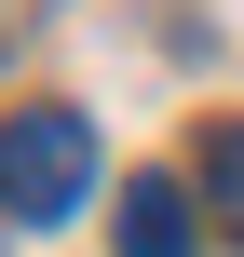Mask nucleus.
<instances>
[{
	"label": "nucleus",
	"instance_id": "f257e3e1",
	"mask_svg": "<svg viewBox=\"0 0 244 257\" xmlns=\"http://www.w3.org/2000/svg\"><path fill=\"white\" fill-rule=\"evenodd\" d=\"M82 190H95V122L82 108H14L0 122V217H82Z\"/></svg>",
	"mask_w": 244,
	"mask_h": 257
},
{
	"label": "nucleus",
	"instance_id": "f03ea898",
	"mask_svg": "<svg viewBox=\"0 0 244 257\" xmlns=\"http://www.w3.org/2000/svg\"><path fill=\"white\" fill-rule=\"evenodd\" d=\"M204 230H190V190L177 176H136L122 190V257H190Z\"/></svg>",
	"mask_w": 244,
	"mask_h": 257
},
{
	"label": "nucleus",
	"instance_id": "7ed1b4c3",
	"mask_svg": "<svg viewBox=\"0 0 244 257\" xmlns=\"http://www.w3.org/2000/svg\"><path fill=\"white\" fill-rule=\"evenodd\" d=\"M204 203H217V230L244 244V122H217V136H204Z\"/></svg>",
	"mask_w": 244,
	"mask_h": 257
}]
</instances>
